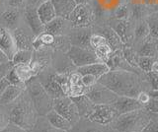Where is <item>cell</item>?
<instances>
[{"instance_id":"cell-1","label":"cell","mask_w":158,"mask_h":132,"mask_svg":"<svg viewBox=\"0 0 158 132\" xmlns=\"http://www.w3.org/2000/svg\"><path fill=\"white\" fill-rule=\"evenodd\" d=\"M118 96L136 98L143 91L150 92L151 85L147 73L126 70H110L98 80Z\"/></svg>"},{"instance_id":"cell-2","label":"cell","mask_w":158,"mask_h":132,"mask_svg":"<svg viewBox=\"0 0 158 132\" xmlns=\"http://www.w3.org/2000/svg\"><path fill=\"white\" fill-rule=\"evenodd\" d=\"M9 106L11 122L31 132L40 115L27 90H25L22 95Z\"/></svg>"},{"instance_id":"cell-3","label":"cell","mask_w":158,"mask_h":132,"mask_svg":"<svg viewBox=\"0 0 158 132\" xmlns=\"http://www.w3.org/2000/svg\"><path fill=\"white\" fill-rule=\"evenodd\" d=\"M151 112L140 109L118 115L112 122V126L118 132H143L150 122Z\"/></svg>"},{"instance_id":"cell-4","label":"cell","mask_w":158,"mask_h":132,"mask_svg":"<svg viewBox=\"0 0 158 132\" xmlns=\"http://www.w3.org/2000/svg\"><path fill=\"white\" fill-rule=\"evenodd\" d=\"M26 90L36 106L39 115L46 116L49 111L53 110V99L36 77L27 83Z\"/></svg>"},{"instance_id":"cell-5","label":"cell","mask_w":158,"mask_h":132,"mask_svg":"<svg viewBox=\"0 0 158 132\" xmlns=\"http://www.w3.org/2000/svg\"><path fill=\"white\" fill-rule=\"evenodd\" d=\"M96 19V14L91 4H79L70 14L68 20L72 28H83L93 27Z\"/></svg>"},{"instance_id":"cell-6","label":"cell","mask_w":158,"mask_h":132,"mask_svg":"<svg viewBox=\"0 0 158 132\" xmlns=\"http://www.w3.org/2000/svg\"><path fill=\"white\" fill-rule=\"evenodd\" d=\"M53 110L59 114L65 117L71 122L72 125L75 124L81 118L78 109L73 102L72 98L69 96H63L53 100Z\"/></svg>"},{"instance_id":"cell-7","label":"cell","mask_w":158,"mask_h":132,"mask_svg":"<svg viewBox=\"0 0 158 132\" xmlns=\"http://www.w3.org/2000/svg\"><path fill=\"white\" fill-rule=\"evenodd\" d=\"M108 25L112 27L115 32L121 37L122 41L126 46H132L135 40V24L132 23V20H120V19L111 18L109 19Z\"/></svg>"},{"instance_id":"cell-8","label":"cell","mask_w":158,"mask_h":132,"mask_svg":"<svg viewBox=\"0 0 158 132\" xmlns=\"http://www.w3.org/2000/svg\"><path fill=\"white\" fill-rule=\"evenodd\" d=\"M66 54L77 68L93 64V63L101 62L96 55L95 51L92 50H87V48L71 46L67 50Z\"/></svg>"},{"instance_id":"cell-9","label":"cell","mask_w":158,"mask_h":132,"mask_svg":"<svg viewBox=\"0 0 158 132\" xmlns=\"http://www.w3.org/2000/svg\"><path fill=\"white\" fill-rule=\"evenodd\" d=\"M86 96L95 105H113L118 96L101 83H96L89 89Z\"/></svg>"},{"instance_id":"cell-10","label":"cell","mask_w":158,"mask_h":132,"mask_svg":"<svg viewBox=\"0 0 158 132\" xmlns=\"http://www.w3.org/2000/svg\"><path fill=\"white\" fill-rule=\"evenodd\" d=\"M54 72H56V70L53 69L52 66H49L46 68V69H44L36 77L53 100L57 99V98L63 97V96H66L60 88V86L58 85V83L54 79V76H53Z\"/></svg>"},{"instance_id":"cell-11","label":"cell","mask_w":158,"mask_h":132,"mask_svg":"<svg viewBox=\"0 0 158 132\" xmlns=\"http://www.w3.org/2000/svg\"><path fill=\"white\" fill-rule=\"evenodd\" d=\"M93 33V27L72 28L70 32L68 33L67 38L71 46L87 48V50H92L90 45V38Z\"/></svg>"},{"instance_id":"cell-12","label":"cell","mask_w":158,"mask_h":132,"mask_svg":"<svg viewBox=\"0 0 158 132\" xmlns=\"http://www.w3.org/2000/svg\"><path fill=\"white\" fill-rule=\"evenodd\" d=\"M24 22V9L7 7L0 14V23L2 27L12 32Z\"/></svg>"},{"instance_id":"cell-13","label":"cell","mask_w":158,"mask_h":132,"mask_svg":"<svg viewBox=\"0 0 158 132\" xmlns=\"http://www.w3.org/2000/svg\"><path fill=\"white\" fill-rule=\"evenodd\" d=\"M12 33L14 35L15 40H16L19 50H34L33 43L35 38H36V35H35L32 29L28 26L26 22H24L22 25H20Z\"/></svg>"},{"instance_id":"cell-14","label":"cell","mask_w":158,"mask_h":132,"mask_svg":"<svg viewBox=\"0 0 158 132\" xmlns=\"http://www.w3.org/2000/svg\"><path fill=\"white\" fill-rule=\"evenodd\" d=\"M68 132H118L111 124H101L89 118H80Z\"/></svg>"},{"instance_id":"cell-15","label":"cell","mask_w":158,"mask_h":132,"mask_svg":"<svg viewBox=\"0 0 158 132\" xmlns=\"http://www.w3.org/2000/svg\"><path fill=\"white\" fill-rule=\"evenodd\" d=\"M118 116V114L113 105H96L89 119L101 124H112Z\"/></svg>"},{"instance_id":"cell-16","label":"cell","mask_w":158,"mask_h":132,"mask_svg":"<svg viewBox=\"0 0 158 132\" xmlns=\"http://www.w3.org/2000/svg\"><path fill=\"white\" fill-rule=\"evenodd\" d=\"M0 50L7 56L10 61H12L14 55L19 50L12 31L5 28H3L0 33Z\"/></svg>"},{"instance_id":"cell-17","label":"cell","mask_w":158,"mask_h":132,"mask_svg":"<svg viewBox=\"0 0 158 132\" xmlns=\"http://www.w3.org/2000/svg\"><path fill=\"white\" fill-rule=\"evenodd\" d=\"M93 30L95 33H99L105 37L108 45L113 48L114 51L123 50V48L126 46L125 42L122 41L121 37L118 36L115 32V30H114L112 27L109 26L108 24H105V25H99L96 28L93 27Z\"/></svg>"},{"instance_id":"cell-18","label":"cell","mask_w":158,"mask_h":132,"mask_svg":"<svg viewBox=\"0 0 158 132\" xmlns=\"http://www.w3.org/2000/svg\"><path fill=\"white\" fill-rule=\"evenodd\" d=\"M52 66L56 70V72L66 73V74H70L77 69V67L73 64L70 58L66 54V52L59 50L53 51Z\"/></svg>"},{"instance_id":"cell-19","label":"cell","mask_w":158,"mask_h":132,"mask_svg":"<svg viewBox=\"0 0 158 132\" xmlns=\"http://www.w3.org/2000/svg\"><path fill=\"white\" fill-rule=\"evenodd\" d=\"M106 63L109 66V68H110V70H126V71H131L136 73H145L142 70H140L139 68H135L131 66L127 62V60L123 56V50L114 51Z\"/></svg>"},{"instance_id":"cell-20","label":"cell","mask_w":158,"mask_h":132,"mask_svg":"<svg viewBox=\"0 0 158 132\" xmlns=\"http://www.w3.org/2000/svg\"><path fill=\"white\" fill-rule=\"evenodd\" d=\"M128 0H93L91 5L95 11L96 17H104L114 13L116 9Z\"/></svg>"},{"instance_id":"cell-21","label":"cell","mask_w":158,"mask_h":132,"mask_svg":"<svg viewBox=\"0 0 158 132\" xmlns=\"http://www.w3.org/2000/svg\"><path fill=\"white\" fill-rule=\"evenodd\" d=\"M71 29V24L68 19L56 16L52 21L44 26V32L52 34L56 37H62L67 36Z\"/></svg>"},{"instance_id":"cell-22","label":"cell","mask_w":158,"mask_h":132,"mask_svg":"<svg viewBox=\"0 0 158 132\" xmlns=\"http://www.w3.org/2000/svg\"><path fill=\"white\" fill-rule=\"evenodd\" d=\"M113 106L115 107V110H117L118 115L127 114V112L130 111L144 109V106L137 101L136 98L123 97V96H118L117 101L113 104Z\"/></svg>"},{"instance_id":"cell-23","label":"cell","mask_w":158,"mask_h":132,"mask_svg":"<svg viewBox=\"0 0 158 132\" xmlns=\"http://www.w3.org/2000/svg\"><path fill=\"white\" fill-rule=\"evenodd\" d=\"M38 8L27 6L24 9V19L25 22L28 24V26L32 29L34 34L37 36H40L41 34L44 32V25L43 24L42 20L39 17Z\"/></svg>"},{"instance_id":"cell-24","label":"cell","mask_w":158,"mask_h":132,"mask_svg":"<svg viewBox=\"0 0 158 132\" xmlns=\"http://www.w3.org/2000/svg\"><path fill=\"white\" fill-rule=\"evenodd\" d=\"M72 100L75 102L81 118H89L93 114L94 110H95L96 105L86 95L73 97Z\"/></svg>"},{"instance_id":"cell-25","label":"cell","mask_w":158,"mask_h":132,"mask_svg":"<svg viewBox=\"0 0 158 132\" xmlns=\"http://www.w3.org/2000/svg\"><path fill=\"white\" fill-rule=\"evenodd\" d=\"M135 50H137L139 56H150L155 57L158 56V38L152 37H148L145 38Z\"/></svg>"},{"instance_id":"cell-26","label":"cell","mask_w":158,"mask_h":132,"mask_svg":"<svg viewBox=\"0 0 158 132\" xmlns=\"http://www.w3.org/2000/svg\"><path fill=\"white\" fill-rule=\"evenodd\" d=\"M77 71L80 73L81 75H86L90 74L95 76L99 80L100 78L105 75L107 72L110 71V68L105 62H98V63H93V64H89L86 66H82L77 68Z\"/></svg>"},{"instance_id":"cell-27","label":"cell","mask_w":158,"mask_h":132,"mask_svg":"<svg viewBox=\"0 0 158 132\" xmlns=\"http://www.w3.org/2000/svg\"><path fill=\"white\" fill-rule=\"evenodd\" d=\"M26 87L10 84L7 89L5 90V92L0 96V105L9 106L13 104L22 95V93L26 90Z\"/></svg>"},{"instance_id":"cell-28","label":"cell","mask_w":158,"mask_h":132,"mask_svg":"<svg viewBox=\"0 0 158 132\" xmlns=\"http://www.w3.org/2000/svg\"><path fill=\"white\" fill-rule=\"evenodd\" d=\"M54 8H56V15L58 17L68 19L70 14L77 6L74 0H52Z\"/></svg>"},{"instance_id":"cell-29","label":"cell","mask_w":158,"mask_h":132,"mask_svg":"<svg viewBox=\"0 0 158 132\" xmlns=\"http://www.w3.org/2000/svg\"><path fill=\"white\" fill-rule=\"evenodd\" d=\"M38 14L40 19L42 20L43 24L44 26L48 24L51 21H52L56 15V8H54L53 4L52 2V0H47L46 2H44L38 7Z\"/></svg>"},{"instance_id":"cell-30","label":"cell","mask_w":158,"mask_h":132,"mask_svg":"<svg viewBox=\"0 0 158 132\" xmlns=\"http://www.w3.org/2000/svg\"><path fill=\"white\" fill-rule=\"evenodd\" d=\"M150 36V31L149 27H148L147 23L144 20H140L135 22V40H133L132 47L136 48L140 43Z\"/></svg>"},{"instance_id":"cell-31","label":"cell","mask_w":158,"mask_h":132,"mask_svg":"<svg viewBox=\"0 0 158 132\" xmlns=\"http://www.w3.org/2000/svg\"><path fill=\"white\" fill-rule=\"evenodd\" d=\"M46 116L48 117V119L51 121V123L56 126V128L61 129L66 132H68L71 129V127H72L71 122L68 119H66L64 116H62L61 114H59L58 112L54 110H52Z\"/></svg>"},{"instance_id":"cell-32","label":"cell","mask_w":158,"mask_h":132,"mask_svg":"<svg viewBox=\"0 0 158 132\" xmlns=\"http://www.w3.org/2000/svg\"><path fill=\"white\" fill-rule=\"evenodd\" d=\"M31 132H66V131L56 128V126L51 123V121L48 119L47 116L40 115Z\"/></svg>"},{"instance_id":"cell-33","label":"cell","mask_w":158,"mask_h":132,"mask_svg":"<svg viewBox=\"0 0 158 132\" xmlns=\"http://www.w3.org/2000/svg\"><path fill=\"white\" fill-rule=\"evenodd\" d=\"M13 70L15 72V74H16V76L18 77V79L20 81H22L23 83H26V84L35 77L31 67H30V64L14 65Z\"/></svg>"},{"instance_id":"cell-34","label":"cell","mask_w":158,"mask_h":132,"mask_svg":"<svg viewBox=\"0 0 158 132\" xmlns=\"http://www.w3.org/2000/svg\"><path fill=\"white\" fill-rule=\"evenodd\" d=\"M34 50H19L16 54L14 55L12 63L14 65L18 64H29L33 59Z\"/></svg>"},{"instance_id":"cell-35","label":"cell","mask_w":158,"mask_h":132,"mask_svg":"<svg viewBox=\"0 0 158 132\" xmlns=\"http://www.w3.org/2000/svg\"><path fill=\"white\" fill-rule=\"evenodd\" d=\"M123 56H125V58L131 66L135 67V68H139V67H138L139 54H138L137 50H135V47L126 46L125 47L123 48Z\"/></svg>"},{"instance_id":"cell-36","label":"cell","mask_w":158,"mask_h":132,"mask_svg":"<svg viewBox=\"0 0 158 132\" xmlns=\"http://www.w3.org/2000/svg\"><path fill=\"white\" fill-rule=\"evenodd\" d=\"M113 17L120 20H131V9L130 6V3H123L118 6L115 12L113 13Z\"/></svg>"},{"instance_id":"cell-37","label":"cell","mask_w":158,"mask_h":132,"mask_svg":"<svg viewBox=\"0 0 158 132\" xmlns=\"http://www.w3.org/2000/svg\"><path fill=\"white\" fill-rule=\"evenodd\" d=\"M145 21L149 27L150 37L158 38V12L153 11L145 18Z\"/></svg>"},{"instance_id":"cell-38","label":"cell","mask_w":158,"mask_h":132,"mask_svg":"<svg viewBox=\"0 0 158 132\" xmlns=\"http://www.w3.org/2000/svg\"><path fill=\"white\" fill-rule=\"evenodd\" d=\"M54 79L58 83V85L60 86L64 94L68 96L69 90H70V80H69V74L66 73H59V72H54Z\"/></svg>"},{"instance_id":"cell-39","label":"cell","mask_w":158,"mask_h":132,"mask_svg":"<svg viewBox=\"0 0 158 132\" xmlns=\"http://www.w3.org/2000/svg\"><path fill=\"white\" fill-rule=\"evenodd\" d=\"M95 53L96 55L98 56V58L100 59L101 62H107L109 60V58H110V56L112 55V53L114 52L113 48L108 45H104V46H101L97 47L95 50Z\"/></svg>"},{"instance_id":"cell-40","label":"cell","mask_w":158,"mask_h":132,"mask_svg":"<svg viewBox=\"0 0 158 132\" xmlns=\"http://www.w3.org/2000/svg\"><path fill=\"white\" fill-rule=\"evenodd\" d=\"M11 122L10 117V106L0 105V130L6 127Z\"/></svg>"},{"instance_id":"cell-41","label":"cell","mask_w":158,"mask_h":132,"mask_svg":"<svg viewBox=\"0 0 158 132\" xmlns=\"http://www.w3.org/2000/svg\"><path fill=\"white\" fill-rule=\"evenodd\" d=\"M157 59L155 57L150 56H139V60H138V67L143 72L148 73L151 71V68L154 61Z\"/></svg>"},{"instance_id":"cell-42","label":"cell","mask_w":158,"mask_h":132,"mask_svg":"<svg viewBox=\"0 0 158 132\" xmlns=\"http://www.w3.org/2000/svg\"><path fill=\"white\" fill-rule=\"evenodd\" d=\"M89 89H90V88L85 87L82 83H80V84L71 85L70 90H69V93H68V96L73 98V97H79V96H82V95H86L89 91Z\"/></svg>"},{"instance_id":"cell-43","label":"cell","mask_w":158,"mask_h":132,"mask_svg":"<svg viewBox=\"0 0 158 132\" xmlns=\"http://www.w3.org/2000/svg\"><path fill=\"white\" fill-rule=\"evenodd\" d=\"M107 40L105 38L103 35L99 33H93V35L91 36V38H90V45H91V47L93 50H95L97 47L101 46H104V45H107Z\"/></svg>"},{"instance_id":"cell-44","label":"cell","mask_w":158,"mask_h":132,"mask_svg":"<svg viewBox=\"0 0 158 132\" xmlns=\"http://www.w3.org/2000/svg\"><path fill=\"white\" fill-rule=\"evenodd\" d=\"M143 132H158V114L151 112L150 122Z\"/></svg>"},{"instance_id":"cell-45","label":"cell","mask_w":158,"mask_h":132,"mask_svg":"<svg viewBox=\"0 0 158 132\" xmlns=\"http://www.w3.org/2000/svg\"><path fill=\"white\" fill-rule=\"evenodd\" d=\"M136 99H137V101L139 102L143 106L146 107V106L150 102L152 98L150 96V93L149 92L143 91V92H141V93H139V94H138V96L136 97Z\"/></svg>"},{"instance_id":"cell-46","label":"cell","mask_w":158,"mask_h":132,"mask_svg":"<svg viewBox=\"0 0 158 132\" xmlns=\"http://www.w3.org/2000/svg\"><path fill=\"white\" fill-rule=\"evenodd\" d=\"M13 67H14V64L12 63V61H8V62L0 64V79L6 77L9 74V72L12 70Z\"/></svg>"},{"instance_id":"cell-47","label":"cell","mask_w":158,"mask_h":132,"mask_svg":"<svg viewBox=\"0 0 158 132\" xmlns=\"http://www.w3.org/2000/svg\"><path fill=\"white\" fill-rule=\"evenodd\" d=\"M28 0H6L7 7L11 8H18V9H25L27 6Z\"/></svg>"},{"instance_id":"cell-48","label":"cell","mask_w":158,"mask_h":132,"mask_svg":"<svg viewBox=\"0 0 158 132\" xmlns=\"http://www.w3.org/2000/svg\"><path fill=\"white\" fill-rule=\"evenodd\" d=\"M98 83V79L93 75L90 74H86V75H82V84L87 87V88H91Z\"/></svg>"},{"instance_id":"cell-49","label":"cell","mask_w":158,"mask_h":132,"mask_svg":"<svg viewBox=\"0 0 158 132\" xmlns=\"http://www.w3.org/2000/svg\"><path fill=\"white\" fill-rule=\"evenodd\" d=\"M147 77L151 85V91H158V72H148Z\"/></svg>"},{"instance_id":"cell-50","label":"cell","mask_w":158,"mask_h":132,"mask_svg":"<svg viewBox=\"0 0 158 132\" xmlns=\"http://www.w3.org/2000/svg\"><path fill=\"white\" fill-rule=\"evenodd\" d=\"M0 132H29V131L24 129L23 127L17 125L16 123H14V122H10L6 127H4L3 129L0 130Z\"/></svg>"},{"instance_id":"cell-51","label":"cell","mask_w":158,"mask_h":132,"mask_svg":"<svg viewBox=\"0 0 158 132\" xmlns=\"http://www.w3.org/2000/svg\"><path fill=\"white\" fill-rule=\"evenodd\" d=\"M7 77V79L9 80V82L11 83L12 85H17V86H23V87H26L27 84L26 83H23L22 81H20L18 79V77L16 76V74H15V72L13 70V68H12V70L9 72V74L6 76Z\"/></svg>"},{"instance_id":"cell-52","label":"cell","mask_w":158,"mask_h":132,"mask_svg":"<svg viewBox=\"0 0 158 132\" xmlns=\"http://www.w3.org/2000/svg\"><path fill=\"white\" fill-rule=\"evenodd\" d=\"M145 109H147L151 112H156V114H158V100L151 99L150 102L146 106Z\"/></svg>"},{"instance_id":"cell-53","label":"cell","mask_w":158,"mask_h":132,"mask_svg":"<svg viewBox=\"0 0 158 132\" xmlns=\"http://www.w3.org/2000/svg\"><path fill=\"white\" fill-rule=\"evenodd\" d=\"M10 84H11V83L9 82L7 77H4V78H2V79H0V96H1L5 92V90L7 89Z\"/></svg>"},{"instance_id":"cell-54","label":"cell","mask_w":158,"mask_h":132,"mask_svg":"<svg viewBox=\"0 0 158 132\" xmlns=\"http://www.w3.org/2000/svg\"><path fill=\"white\" fill-rule=\"evenodd\" d=\"M46 1H47V0H28L27 6H31V7L38 8L40 5H41V4H43L44 2H46Z\"/></svg>"},{"instance_id":"cell-55","label":"cell","mask_w":158,"mask_h":132,"mask_svg":"<svg viewBox=\"0 0 158 132\" xmlns=\"http://www.w3.org/2000/svg\"><path fill=\"white\" fill-rule=\"evenodd\" d=\"M145 5L148 6L153 11H155V9L158 7V0H144Z\"/></svg>"},{"instance_id":"cell-56","label":"cell","mask_w":158,"mask_h":132,"mask_svg":"<svg viewBox=\"0 0 158 132\" xmlns=\"http://www.w3.org/2000/svg\"><path fill=\"white\" fill-rule=\"evenodd\" d=\"M8 61H10V60L7 58V56L5 55L1 50H0V64H2V63H5V62H8Z\"/></svg>"},{"instance_id":"cell-57","label":"cell","mask_w":158,"mask_h":132,"mask_svg":"<svg viewBox=\"0 0 158 132\" xmlns=\"http://www.w3.org/2000/svg\"><path fill=\"white\" fill-rule=\"evenodd\" d=\"M6 8H7L6 0H0V14H1Z\"/></svg>"},{"instance_id":"cell-58","label":"cell","mask_w":158,"mask_h":132,"mask_svg":"<svg viewBox=\"0 0 158 132\" xmlns=\"http://www.w3.org/2000/svg\"><path fill=\"white\" fill-rule=\"evenodd\" d=\"M74 1L76 2L77 5H79V4H91L93 0H74Z\"/></svg>"},{"instance_id":"cell-59","label":"cell","mask_w":158,"mask_h":132,"mask_svg":"<svg viewBox=\"0 0 158 132\" xmlns=\"http://www.w3.org/2000/svg\"><path fill=\"white\" fill-rule=\"evenodd\" d=\"M150 72H158V59H156L154 61L152 65V68H151V71Z\"/></svg>"},{"instance_id":"cell-60","label":"cell","mask_w":158,"mask_h":132,"mask_svg":"<svg viewBox=\"0 0 158 132\" xmlns=\"http://www.w3.org/2000/svg\"><path fill=\"white\" fill-rule=\"evenodd\" d=\"M150 96L152 99H155V100H158V91H150Z\"/></svg>"},{"instance_id":"cell-61","label":"cell","mask_w":158,"mask_h":132,"mask_svg":"<svg viewBox=\"0 0 158 132\" xmlns=\"http://www.w3.org/2000/svg\"><path fill=\"white\" fill-rule=\"evenodd\" d=\"M2 29H3V27H2V25H1V23H0V33H1Z\"/></svg>"},{"instance_id":"cell-62","label":"cell","mask_w":158,"mask_h":132,"mask_svg":"<svg viewBox=\"0 0 158 132\" xmlns=\"http://www.w3.org/2000/svg\"><path fill=\"white\" fill-rule=\"evenodd\" d=\"M155 11H156V12H158V7H157V8L155 9Z\"/></svg>"}]
</instances>
